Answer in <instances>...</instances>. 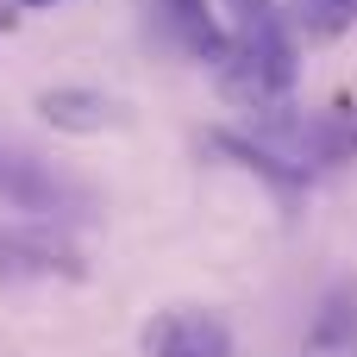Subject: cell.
Returning a JSON list of instances; mask_svg holds the SVG:
<instances>
[{
  "mask_svg": "<svg viewBox=\"0 0 357 357\" xmlns=\"http://www.w3.org/2000/svg\"><path fill=\"white\" fill-rule=\"evenodd\" d=\"M0 276H13V282H82L88 264L50 226H6L0 232Z\"/></svg>",
  "mask_w": 357,
  "mask_h": 357,
  "instance_id": "cell-1",
  "label": "cell"
},
{
  "mask_svg": "<svg viewBox=\"0 0 357 357\" xmlns=\"http://www.w3.org/2000/svg\"><path fill=\"white\" fill-rule=\"evenodd\" d=\"M0 195H6L19 213H38V220H88V213H94V201H88L75 182L50 176V169L31 163V157H6Z\"/></svg>",
  "mask_w": 357,
  "mask_h": 357,
  "instance_id": "cell-2",
  "label": "cell"
},
{
  "mask_svg": "<svg viewBox=\"0 0 357 357\" xmlns=\"http://www.w3.org/2000/svg\"><path fill=\"white\" fill-rule=\"evenodd\" d=\"M144 357H232V333L220 314L169 307L144 326Z\"/></svg>",
  "mask_w": 357,
  "mask_h": 357,
  "instance_id": "cell-3",
  "label": "cell"
},
{
  "mask_svg": "<svg viewBox=\"0 0 357 357\" xmlns=\"http://www.w3.org/2000/svg\"><path fill=\"white\" fill-rule=\"evenodd\" d=\"M151 13H157V25L188 50V56H201V63H226V50H232V31H220L213 25V13H207V0H151Z\"/></svg>",
  "mask_w": 357,
  "mask_h": 357,
  "instance_id": "cell-4",
  "label": "cell"
},
{
  "mask_svg": "<svg viewBox=\"0 0 357 357\" xmlns=\"http://www.w3.org/2000/svg\"><path fill=\"white\" fill-rule=\"evenodd\" d=\"M38 113L56 132H75V138H94V132L119 126V100L100 94V88H44L38 94Z\"/></svg>",
  "mask_w": 357,
  "mask_h": 357,
  "instance_id": "cell-5",
  "label": "cell"
},
{
  "mask_svg": "<svg viewBox=\"0 0 357 357\" xmlns=\"http://www.w3.org/2000/svg\"><path fill=\"white\" fill-rule=\"evenodd\" d=\"M207 144H213V151H226V157H238L251 176H264V182H270V188H276L289 207H295V195L307 188V169H295L289 157H276L270 144H257V138H245V132H213Z\"/></svg>",
  "mask_w": 357,
  "mask_h": 357,
  "instance_id": "cell-6",
  "label": "cell"
},
{
  "mask_svg": "<svg viewBox=\"0 0 357 357\" xmlns=\"http://www.w3.org/2000/svg\"><path fill=\"white\" fill-rule=\"evenodd\" d=\"M226 13H232V38H251V31L276 25V0H226Z\"/></svg>",
  "mask_w": 357,
  "mask_h": 357,
  "instance_id": "cell-7",
  "label": "cell"
},
{
  "mask_svg": "<svg viewBox=\"0 0 357 357\" xmlns=\"http://www.w3.org/2000/svg\"><path fill=\"white\" fill-rule=\"evenodd\" d=\"M314 6H326V13H333V25H345V19H357V0H314Z\"/></svg>",
  "mask_w": 357,
  "mask_h": 357,
  "instance_id": "cell-8",
  "label": "cell"
},
{
  "mask_svg": "<svg viewBox=\"0 0 357 357\" xmlns=\"http://www.w3.org/2000/svg\"><path fill=\"white\" fill-rule=\"evenodd\" d=\"M19 6H56V0H19Z\"/></svg>",
  "mask_w": 357,
  "mask_h": 357,
  "instance_id": "cell-9",
  "label": "cell"
},
{
  "mask_svg": "<svg viewBox=\"0 0 357 357\" xmlns=\"http://www.w3.org/2000/svg\"><path fill=\"white\" fill-rule=\"evenodd\" d=\"M0 176H6V151H0Z\"/></svg>",
  "mask_w": 357,
  "mask_h": 357,
  "instance_id": "cell-10",
  "label": "cell"
}]
</instances>
